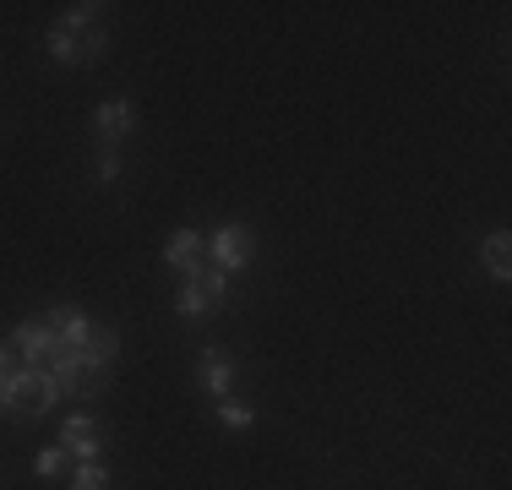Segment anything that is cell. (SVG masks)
Here are the masks:
<instances>
[{"instance_id": "15", "label": "cell", "mask_w": 512, "mask_h": 490, "mask_svg": "<svg viewBox=\"0 0 512 490\" xmlns=\"http://www.w3.org/2000/svg\"><path fill=\"white\" fill-rule=\"evenodd\" d=\"M11 365H17V354H11V343H0V392H6V376H11Z\"/></svg>"}, {"instance_id": "2", "label": "cell", "mask_w": 512, "mask_h": 490, "mask_svg": "<svg viewBox=\"0 0 512 490\" xmlns=\"http://www.w3.org/2000/svg\"><path fill=\"white\" fill-rule=\"evenodd\" d=\"M55 403H66V392L50 376V365H22V360L11 365L6 392H0V414L6 420H44Z\"/></svg>"}, {"instance_id": "13", "label": "cell", "mask_w": 512, "mask_h": 490, "mask_svg": "<svg viewBox=\"0 0 512 490\" xmlns=\"http://www.w3.org/2000/svg\"><path fill=\"white\" fill-rule=\"evenodd\" d=\"M66 469H71V452L60 447V441H55V447H44V452H33V474H39V480H60Z\"/></svg>"}, {"instance_id": "14", "label": "cell", "mask_w": 512, "mask_h": 490, "mask_svg": "<svg viewBox=\"0 0 512 490\" xmlns=\"http://www.w3.org/2000/svg\"><path fill=\"white\" fill-rule=\"evenodd\" d=\"M66 490H109V469H104V458L77 463V469H71V480H66Z\"/></svg>"}, {"instance_id": "3", "label": "cell", "mask_w": 512, "mask_h": 490, "mask_svg": "<svg viewBox=\"0 0 512 490\" xmlns=\"http://www.w3.org/2000/svg\"><path fill=\"white\" fill-rule=\"evenodd\" d=\"M256 262V229L240 224V218H229V224H218L213 235H207V267H218V273H246Z\"/></svg>"}, {"instance_id": "9", "label": "cell", "mask_w": 512, "mask_h": 490, "mask_svg": "<svg viewBox=\"0 0 512 490\" xmlns=\"http://www.w3.org/2000/svg\"><path fill=\"white\" fill-rule=\"evenodd\" d=\"M164 267L169 273H180V278H191L197 267L207 262V240H202V229H175V235L164 240Z\"/></svg>"}, {"instance_id": "10", "label": "cell", "mask_w": 512, "mask_h": 490, "mask_svg": "<svg viewBox=\"0 0 512 490\" xmlns=\"http://www.w3.org/2000/svg\"><path fill=\"white\" fill-rule=\"evenodd\" d=\"M474 262H480V273L491 278V284H507L512 278V235L507 229H491V235L474 245Z\"/></svg>"}, {"instance_id": "8", "label": "cell", "mask_w": 512, "mask_h": 490, "mask_svg": "<svg viewBox=\"0 0 512 490\" xmlns=\"http://www.w3.org/2000/svg\"><path fill=\"white\" fill-rule=\"evenodd\" d=\"M235 376H240L235 354H229L224 343H207L202 360H197V387L207 398H229V392H235Z\"/></svg>"}, {"instance_id": "1", "label": "cell", "mask_w": 512, "mask_h": 490, "mask_svg": "<svg viewBox=\"0 0 512 490\" xmlns=\"http://www.w3.org/2000/svg\"><path fill=\"white\" fill-rule=\"evenodd\" d=\"M109 49L104 33V6H66L44 28V60L60 71H93Z\"/></svg>"}, {"instance_id": "5", "label": "cell", "mask_w": 512, "mask_h": 490, "mask_svg": "<svg viewBox=\"0 0 512 490\" xmlns=\"http://www.w3.org/2000/svg\"><path fill=\"white\" fill-rule=\"evenodd\" d=\"M6 343H11V354H17L22 365H50L60 354V338H55V327L44 322V316H22Z\"/></svg>"}, {"instance_id": "12", "label": "cell", "mask_w": 512, "mask_h": 490, "mask_svg": "<svg viewBox=\"0 0 512 490\" xmlns=\"http://www.w3.org/2000/svg\"><path fill=\"white\" fill-rule=\"evenodd\" d=\"M126 175V153H120V147H93V180H99V186H115V180Z\"/></svg>"}, {"instance_id": "7", "label": "cell", "mask_w": 512, "mask_h": 490, "mask_svg": "<svg viewBox=\"0 0 512 490\" xmlns=\"http://www.w3.org/2000/svg\"><path fill=\"white\" fill-rule=\"evenodd\" d=\"M137 120H142L137 98H104V104L93 109V142H104V147H120V142H131V131H137Z\"/></svg>"}, {"instance_id": "11", "label": "cell", "mask_w": 512, "mask_h": 490, "mask_svg": "<svg viewBox=\"0 0 512 490\" xmlns=\"http://www.w3.org/2000/svg\"><path fill=\"white\" fill-rule=\"evenodd\" d=\"M213 420L224 425V431H251V425L262 420V409H256V403H246V398H235V392H229V398H213Z\"/></svg>"}, {"instance_id": "4", "label": "cell", "mask_w": 512, "mask_h": 490, "mask_svg": "<svg viewBox=\"0 0 512 490\" xmlns=\"http://www.w3.org/2000/svg\"><path fill=\"white\" fill-rule=\"evenodd\" d=\"M229 284H235L229 273H218V267H207V262H202L191 278H180L175 316H186V322H202V316L213 311V305H224V300H229Z\"/></svg>"}, {"instance_id": "6", "label": "cell", "mask_w": 512, "mask_h": 490, "mask_svg": "<svg viewBox=\"0 0 512 490\" xmlns=\"http://www.w3.org/2000/svg\"><path fill=\"white\" fill-rule=\"evenodd\" d=\"M60 447L71 452V463H93V458H104V420H93L88 409H77V414H66L60 420Z\"/></svg>"}]
</instances>
